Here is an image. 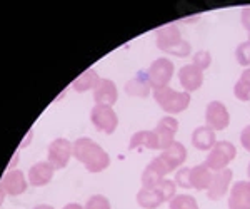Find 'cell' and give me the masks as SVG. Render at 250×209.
Returning a JSON list of instances; mask_svg holds the SVG:
<instances>
[{
  "mask_svg": "<svg viewBox=\"0 0 250 209\" xmlns=\"http://www.w3.org/2000/svg\"><path fill=\"white\" fill-rule=\"evenodd\" d=\"M72 156L85 166L88 172H102L110 166V156L102 146L88 138H80L72 146Z\"/></svg>",
  "mask_w": 250,
  "mask_h": 209,
  "instance_id": "obj_1",
  "label": "cell"
},
{
  "mask_svg": "<svg viewBox=\"0 0 250 209\" xmlns=\"http://www.w3.org/2000/svg\"><path fill=\"white\" fill-rule=\"evenodd\" d=\"M157 49L165 52V54L175 55V57H187L192 52L190 42H187L182 37V32L175 23H168L155 32Z\"/></svg>",
  "mask_w": 250,
  "mask_h": 209,
  "instance_id": "obj_2",
  "label": "cell"
},
{
  "mask_svg": "<svg viewBox=\"0 0 250 209\" xmlns=\"http://www.w3.org/2000/svg\"><path fill=\"white\" fill-rule=\"evenodd\" d=\"M155 102L159 104V107L164 112H167V116H175L180 112L187 111L190 106V94L184 91H175L172 87H162L152 92Z\"/></svg>",
  "mask_w": 250,
  "mask_h": 209,
  "instance_id": "obj_3",
  "label": "cell"
},
{
  "mask_svg": "<svg viewBox=\"0 0 250 209\" xmlns=\"http://www.w3.org/2000/svg\"><path fill=\"white\" fill-rule=\"evenodd\" d=\"M237 158V147L230 140H217L215 146L208 151L204 164L212 172H219L229 167V164Z\"/></svg>",
  "mask_w": 250,
  "mask_h": 209,
  "instance_id": "obj_4",
  "label": "cell"
},
{
  "mask_svg": "<svg viewBox=\"0 0 250 209\" xmlns=\"http://www.w3.org/2000/svg\"><path fill=\"white\" fill-rule=\"evenodd\" d=\"M175 74V66L170 59L167 57H159L150 64V67L147 69L148 80H150L152 89H162L170 84V80Z\"/></svg>",
  "mask_w": 250,
  "mask_h": 209,
  "instance_id": "obj_5",
  "label": "cell"
},
{
  "mask_svg": "<svg viewBox=\"0 0 250 209\" xmlns=\"http://www.w3.org/2000/svg\"><path fill=\"white\" fill-rule=\"evenodd\" d=\"M90 120L95 126V129L104 132V134H114L117 126H119V117H117L115 111L110 106H100V104H95L92 107Z\"/></svg>",
  "mask_w": 250,
  "mask_h": 209,
  "instance_id": "obj_6",
  "label": "cell"
},
{
  "mask_svg": "<svg viewBox=\"0 0 250 209\" xmlns=\"http://www.w3.org/2000/svg\"><path fill=\"white\" fill-rule=\"evenodd\" d=\"M230 124V114L224 102L210 100L205 107V126L212 131H225Z\"/></svg>",
  "mask_w": 250,
  "mask_h": 209,
  "instance_id": "obj_7",
  "label": "cell"
},
{
  "mask_svg": "<svg viewBox=\"0 0 250 209\" xmlns=\"http://www.w3.org/2000/svg\"><path fill=\"white\" fill-rule=\"evenodd\" d=\"M72 146H74V144L63 138L54 139L50 142V146H48V163H50L55 169H63L68 164V161H70Z\"/></svg>",
  "mask_w": 250,
  "mask_h": 209,
  "instance_id": "obj_8",
  "label": "cell"
},
{
  "mask_svg": "<svg viewBox=\"0 0 250 209\" xmlns=\"http://www.w3.org/2000/svg\"><path fill=\"white\" fill-rule=\"evenodd\" d=\"M232 179H233V172H232V169H229V167L224 171L213 172L210 186H208V189L205 191L207 192V198L210 201H220L225 194L230 192Z\"/></svg>",
  "mask_w": 250,
  "mask_h": 209,
  "instance_id": "obj_9",
  "label": "cell"
},
{
  "mask_svg": "<svg viewBox=\"0 0 250 209\" xmlns=\"http://www.w3.org/2000/svg\"><path fill=\"white\" fill-rule=\"evenodd\" d=\"M179 82L180 86H182L184 92H188V94H192V92L199 91L200 87H202L204 84V70H200L197 66H193V64H187V66L180 67L179 70Z\"/></svg>",
  "mask_w": 250,
  "mask_h": 209,
  "instance_id": "obj_10",
  "label": "cell"
},
{
  "mask_svg": "<svg viewBox=\"0 0 250 209\" xmlns=\"http://www.w3.org/2000/svg\"><path fill=\"white\" fill-rule=\"evenodd\" d=\"M154 131H155L157 138H159L160 151H164L175 140V134H177V131H179V120L173 117V116H164V117L157 122V127Z\"/></svg>",
  "mask_w": 250,
  "mask_h": 209,
  "instance_id": "obj_11",
  "label": "cell"
},
{
  "mask_svg": "<svg viewBox=\"0 0 250 209\" xmlns=\"http://www.w3.org/2000/svg\"><path fill=\"white\" fill-rule=\"evenodd\" d=\"M159 158L164 161L165 166L168 167V171H170V172L179 171L180 167L184 166L185 159H187V149H185V146L182 142H179V140H173L167 149H164L162 152H160Z\"/></svg>",
  "mask_w": 250,
  "mask_h": 209,
  "instance_id": "obj_12",
  "label": "cell"
},
{
  "mask_svg": "<svg viewBox=\"0 0 250 209\" xmlns=\"http://www.w3.org/2000/svg\"><path fill=\"white\" fill-rule=\"evenodd\" d=\"M229 209H250V181H237L229 192Z\"/></svg>",
  "mask_w": 250,
  "mask_h": 209,
  "instance_id": "obj_13",
  "label": "cell"
},
{
  "mask_svg": "<svg viewBox=\"0 0 250 209\" xmlns=\"http://www.w3.org/2000/svg\"><path fill=\"white\" fill-rule=\"evenodd\" d=\"M125 92L130 97H139V99H145L154 92L150 86V80H148L147 70H139L137 74L125 84Z\"/></svg>",
  "mask_w": 250,
  "mask_h": 209,
  "instance_id": "obj_14",
  "label": "cell"
},
{
  "mask_svg": "<svg viewBox=\"0 0 250 209\" xmlns=\"http://www.w3.org/2000/svg\"><path fill=\"white\" fill-rule=\"evenodd\" d=\"M0 187L5 191V194L19 196L27 189V179L22 171L19 169H9L3 174L2 181H0Z\"/></svg>",
  "mask_w": 250,
  "mask_h": 209,
  "instance_id": "obj_15",
  "label": "cell"
},
{
  "mask_svg": "<svg viewBox=\"0 0 250 209\" xmlns=\"http://www.w3.org/2000/svg\"><path fill=\"white\" fill-rule=\"evenodd\" d=\"M119 99V92H117V86L114 80L110 79H100L99 86L94 89V100L95 104L100 106H114Z\"/></svg>",
  "mask_w": 250,
  "mask_h": 209,
  "instance_id": "obj_16",
  "label": "cell"
},
{
  "mask_svg": "<svg viewBox=\"0 0 250 209\" xmlns=\"http://www.w3.org/2000/svg\"><path fill=\"white\" fill-rule=\"evenodd\" d=\"M55 167L52 166L48 161H40V163L34 164L29 171V183L32 186H45L54 178Z\"/></svg>",
  "mask_w": 250,
  "mask_h": 209,
  "instance_id": "obj_17",
  "label": "cell"
},
{
  "mask_svg": "<svg viewBox=\"0 0 250 209\" xmlns=\"http://www.w3.org/2000/svg\"><path fill=\"white\" fill-rule=\"evenodd\" d=\"M192 146L199 151H210L217 142L215 131L207 126H199L192 132Z\"/></svg>",
  "mask_w": 250,
  "mask_h": 209,
  "instance_id": "obj_18",
  "label": "cell"
},
{
  "mask_svg": "<svg viewBox=\"0 0 250 209\" xmlns=\"http://www.w3.org/2000/svg\"><path fill=\"white\" fill-rule=\"evenodd\" d=\"M139 147H145V149L150 151H157L160 149L159 146V138H157L155 131H137L134 136L130 138V142H128V149L134 151L139 149Z\"/></svg>",
  "mask_w": 250,
  "mask_h": 209,
  "instance_id": "obj_19",
  "label": "cell"
},
{
  "mask_svg": "<svg viewBox=\"0 0 250 209\" xmlns=\"http://www.w3.org/2000/svg\"><path fill=\"white\" fill-rule=\"evenodd\" d=\"M213 172L202 163L199 166L190 167V186L197 191H207L212 183Z\"/></svg>",
  "mask_w": 250,
  "mask_h": 209,
  "instance_id": "obj_20",
  "label": "cell"
},
{
  "mask_svg": "<svg viewBox=\"0 0 250 209\" xmlns=\"http://www.w3.org/2000/svg\"><path fill=\"white\" fill-rule=\"evenodd\" d=\"M164 203L165 199L157 189H144V187H140V191L137 192V204L142 209H157Z\"/></svg>",
  "mask_w": 250,
  "mask_h": 209,
  "instance_id": "obj_21",
  "label": "cell"
},
{
  "mask_svg": "<svg viewBox=\"0 0 250 209\" xmlns=\"http://www.w3.org/2000/svg\"><path fill=\"white\" fill-rule=\"evenodd\" d=\"M99 82H100V77L95 72V69H87L79 79H75L74 82H72V87L77 92H87L90 89L94 91L95 87L99 86Z\"/></svg>",
  "mask_w": 250,
  "mask_h": 209,
  "instance_id": "obj_22",
  "label": "cell"
},
{
  "mask_svg": "<svg viewBox=\"0 0 250 209\" xmlns=\"http://www.w3.org/2000/svg\"><path fill=\"white\" fill-rule=\"evenodd\" d=\"M168 209H200L197 199L190 194H177L170 203Z\"/></svg>",
  "mask_w": 250,
  "mask_h": 209,
  "instance_id": "obj_23",
  "label": "cell"
},
{
  "mask_svg": "<svg viewBox=\"0 0 250 209\" xmlns=\"http://www.w3.org/2000/svg\"><path fill=\"white\" fill-rule=\"evenodd\" d=\"M162 179H165V178H162L150 164H147V167H145L142 172V187L144 189H154Z\"/></svg>",
  "mask_w": 250,
  "mask_h": 209,
  "instance_id": "obj_24",
  "label": "cell"
},
{
  "mask_svg": "<svg viewBox=\"0 0 250 209\" xmlns=\"http://www.w3.org/2000/svg\"><path fill=\"white\" fill-rule=\"evenodd\" d=\"M235 59L242 67H245V69L250 67V39L242 42L235 49Z\"/></svg>",
  "mask_w": 250,
  "mask_h": 209,
  "instance_id": "obj_25",
  "label": "cell"
},
{
  "mask_svg": "<svg viewBox=\"0 0 250 209\" xmlns=\"http://www.w3.org/2000/svg\"><path fill=\"white\" fill-rule=\"evenodd\" d=\"M175 184L177 187H182V189H192L190 186V167L182 166L179 171L175 172Z\"/></svg>",
  "mask_w": 250,
  "mask_h": 209,
  "instance_id": "obj_26",
  "label": "cell"
},
{
  "mask_svg": "<svg viewBox=\"0 0 250 209\" xmlns=\"http://www.w3.org/2000/svg\"><path fill=\"white\" fill-rule=\"evenodd\" d=\"M192 64H193V66L199 67L200 70L208 69V67H210V64H212V55H210V52H208V50H199L197 54H193Z\"/></svg>",
  "mask_w": 250,
  "mask_h": 209,
  "instance_id": "obj_27",
  "label": "cell"
},
{
  "mask_svg": "<svg viewBox=\"0 0 250 209\" xmlns=\"http://www.w3.org/2000/svg\"><path fill=\"white\" fill-rule=\"evenodd\" d=\"M83 209H112V208H110V203H108V199L105 198V196L94 194L87 199Z\"/></svg>",
  "mask_w": 250,
  "mask_h": 209,
  "instance_id": "obj_28",
  "label": "cell"
},
{
  "mask_svg": "<svg viewBox=\"0 0 250 209\" xmlns=\"http://www.w3.org/2000/svg\"><path fill=\"white\" fill-rule=\"evenodd\" d=\"M233 95L240 100V102H249L250 100V86H247L245 82H242L239 79L233 86Z\"/></svg>",
  "mask_w": 250,
  "mask_h": 209,
  "instance_id": "obj_29",
  "label": "cell"
},
{
  "mask_svg": "<svg viewBox=\"0 0 250 209\" xmlns=\"http://www.w3.org/2000/svg\"><path fill=\"white\" fill-rule=\"evenodd\" d=\"M240 144L245 151L250 152V124L249 126H245L240 132Z\"/></svg>",
  "mask_w": 250,
  "mask_h": 209,
  "instance_id": "obj_30",
  "label": "cell"
},
{
  "mask_svg": "<svg viewBox=\"0 0 250 209\" xmlns=\"http://www.w3.org/2000/svg\"><path fill=\"white\" fill-rule=\"evenodd\" d=\"M240 22L244 25V29L247 30L249 39H250V7H244L240 12Z\"/></svg>",
  "mask_w": 250,
  "mask_h": 209,
  "instance_id": "obj_31",
  "label": "cell"
},
{
  "mask_svg": "<svg viewBox=\"0 0 250 209\" xmlns=\"http://www.w3.org/2000/svg\"><path fill=\"white\" fill-rule=\"evenodd\" d=\"M242 82H245L247 86H250V67H247V69H244V72L240 74V77H239Z\"/></svg>",
  "mask_w": 250,
  "mask_h": 209,
  "instance_id": "obj_32",
  "label": "cell"
},
{
  "mask_svg": "<svg viewBox=\"0 0 250 209\" xmlns=\"http://www.w3.org/2000/svg\"><path fill=\"white\" fill-rule=\"evenodd\" d=\"M62 209H83L80 204H75V203H70V204H67V206H63Z\"/></svg>",
  "mask_w": 250,
  "mask_h": 209,
  "instance_id": "obj_33",
  "label": "cell"
},
{
  "mask_svg": "<svg viewBox=\"0 0 250 209\" xmlns=\"http://www.w3.org/2000/svg\"><path fill=\"white\" fill-rule=\"evenodd\" d=\"M32 134H34V132H32V131H29V134H27V138H25V140H23V142H22V144H20V147H25V146H27V144H29V142H30V138H32Z\"/></svg>",
  "mask_w": 250,
  "mask_h": 209,
  "instance_id": "obj_34",
  "label": "cell"
},
{
  "mask_svg": "<svg viewBox=\"0 0 250 209\" xmlns=\"http://www.w3.org/2000/svg\"><path fill=\"white\" fill-rule=\"evenodd\" d=\"M17 161H19V152H15V156H14V159L10 161V164H9V169H12V167L17 164Z\"/></svg>",
  "mask_w": 250,
  "mask_h": 209,
  "instance_id": "obj_35",
  "label": "cell"
},
{
  "mask_svg": "<svg viewBox=\"0 0 250 209\" xmlns=\"http://www.w3.org/2000/svg\"><path fill=\"white\" fill-rule=\"evenodd\" d=\"M3 198H5V191L0 187V206H2V203H3Z\"/></svg>",
  "mask_w": 250,
  "mask_h": 209,
  "instance_id": "obj_36",
  "label": "cell"
},
{
  "mask_svg": "<svg viewBox=\"0 0 250 209\" xmlns=\"http://www.w3.org/2000/svg\"><path fill=\"white\" fill-rule=\"evenodd\" d=\"M34 209H54L52 206H47V204H40V206H35Z\"/></svg>",
  "mask_w": 250,
  "mask_h": 209,
  "instance_id": "obj_37",
  "label": "cell"
},
{
  "mask_svg": "<svg viewBox=\"0 0 250 209\" xmlns=\"http://www.w3.org/2000/svg\"><path fill=\"white\" fill-rule=\"evenodd\" d=\"M247 178L250 181V163H249V166H247Z\"/></svg>",
  "mask_w": 250,
  "mask_h": 209,
  "instance_id": "obj_38",
  "label": "cell"
}]
</instances>
